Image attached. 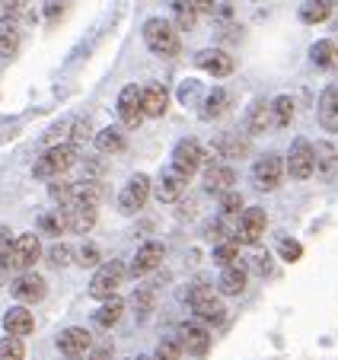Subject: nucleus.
Returning a JSON list of instances; mask_svg holds the SVG:
<instances>
[{"instance_id": "f257e3e1", "label": "nucleus", "mask_w": 338, "mask_h": 360, "mask_svg": "<svg viewBox=\"0 0 338 360\" xmlns=\"http://www.w3.org/2000/svg\"><path fill=\"white\" fill-rule=\"evenodd\" d=\"M144 41H147V48L160 58H173V55H179V48H182L176 26L169 20H163V16H154V20L144 22Z\"/></svg>"}, {"instance_id": "f03ea898", "label": "nucleus", "mask_w": 338, "mask_h": 360, "mask_svg": "<svg viewBox=\"0 0 338 360\" xmlns=\"http://www.w3.org/2000/svg\"><path fill=\"white\" fill-rule=\"evenodd\" d=\"M74 163H77V147L74 143H58V147H48L45 153L35 160L32 176L35 179H48V182H51V179L64 176Z\"/></svg>"}, {"instance_id": "7ed1b4c3", "label": "nucleus", "mask_w": 338, "mask_h": 360, "mask_svg": "<svg viewBox=\"0 0 338 360\" xmlns=\"http://www.w3.org/2000/svg\"><path fill=\"white\" fill-rule=\"evenodd\" d=\"M189 306H192V313H195L204 326H220L223 316H227V313H223L220 297H217V293L211 290L204 281H198V284L189 290Z\"/></svg>"}, {"instance_id": "20e7f679", "label": "nucleus", "mask_w": 338, "mask_h": 360, "mask_svg": "<svg viewBox=\"0 0 338 360\" xmlns=\"http://www.w3.org/2000/svg\"><path fill=\"white\" fill-rule=\"evenodd\" d=\"M125 274H128L125 262H106V265H99V271H96L93 281H89V297L93 300H112L115 290L122 287Z\"/></svg>"}, {"instance_id": "39448f33", "label": "nucleus", "mask_w": 338, "mask_h": 360, "mask_svg": "<svg viewBox=\"0 0 338 360\" xmlns=\"http://www.w3.org/2000/svg\"><path fill=\"white\" fill-rule=\"evenodd\" d=\"M287 172V163L277 153H265V157H258V163L252 166V182H256L258 191H275L277 185H281V179H284Z\"/></svg>"}, {"instance_id": "423d86ee", "label": "nucleus", "mask_w": 338, "mask_h": 360, "mask_svg": "<svg viewBox=\"0 0 338 360\" xmlns=\"http://www.w3.org/2000/svg\"><path fill=\"white\" fill-rule=\"evenodd\" d=\"M144 93H141V86H125L122 93H118V118H122V124L125 128H141V122H144Z\"/></svg>"}, {"instance_id": "0eeeda50", "label": "nucleus", "mask_w": 338, "mask_h": 360, "mask_svg": "<svg viewBox=\"0 0 338 360\" xmlns=\"http://www.w3.org/2000/svg\"><path fill=\"white\" fill-rule=\"evenodd\" d=\"M150 191H154V185H150V179L144 176V172H137V176L128 179V185L122 188V195H118V207H122L125 214H137L147 204Z\"/></svg>"}, {"instance_id": "6e6552de", "label": "nucleus", "mask_w": 338, "mask_h": 360, "mask_svg": "<svg viewBox=\"0 0 338 360\" xmlns=\"http://www.w3.org/2000/svg\"><path fill=\"white\" fill-rule=\"evenodd\" d=\"M287 172H291V179H297V182H303V179H310L313 172H316V153H313V143L310 141H297L291 147V153H287Z\"/></svg>"}, {"instance_id": "1a4fd4ad", "label": "nucleus", "mask_w": 338, "mask_h": 360, "mask_svg": "<svg viewBox=\"0 0 338 360\" xmlns=\"http://www.w3.org/2000/svg\"><path fill=\"white\" fill-rule=\"evenodd\" d=\"M265 226H268V214L262 207H249V211L239 214L237 224V243L239 245H256L265 236Z\"/></svg>"}, {"instance_id": "9d476101", "label": "nucleus", "mask_w": 338, "mask_h": 360, "mask_svg": "<svg viewBox=\"0 0 338 360\" xmlns=\"http://www.w3.org/2000/svg\"><path fill=\"white\" fill-rule=\"evenodd\" d=\"M10 293H13V300H16V303H23V306H29V303H42V300H45V293H48V284H45V278H42V274H35V271H23L20 278L13 281Z\"/></svg>"}, {"instance_id": "9b49d317", "label": "nucleus", "mask_w": 338, "mask_h": 360, "mask_svg": "<svg viewBox=\"0 0 338 360\" xmlns=\"http://www.w3.org/2000/svg\"><path fill=\"white\" fill-rule=\"evenodd\" d=\"M39 255H42V243H39L35 233H23V236H16L10 271H32V265L39 262Z\"/></svg>"}, {"instance_id": "f8f14e48", "label": "nucleus", "mask_w": 338, "mask_h": 360, "mask_svg": "<svg viewBox=\"0 0 338 360\" xmlns=\"http://www.w3.org/2000/svg\"><path fill=\"white\" fill-rule=\"evenodd\" d=\"M185 188H189V176H185V172H179L176 166H173V169L160 172L154 195H156V201H160V204H173V201H179V198L185 195Z\"/></svg>"}, {"instance_id": "ddd939ff", "label": "nucleus", "mask_w": 338, "mask_h": 360, "mask_svg": "<svg viewBox=\"0 0 338 360\" xmlns=\"http://www.w3.org/2000/svg\"><path fill=\"white\" fill-rule=\"evenodd\" d=\"M163 255H166L163 243H144L141 249L134 252V259H131L128 274H131V278H144V274L156 271V268L163 265Z\"/></svg>"}, {"instance_id": "4468645a", "label": "nucleus", "mask_w": 338, "mask_h": 360, "mask_svg": "<svg viewBox=\"0 0 338 360\" xmlns=\"http://www.w3.org/2000/svg\"><path fill=\"white\" fill-rule=\"evenodd\" d=\"M58 351H61L64 357H83V354L93 351V335L80 326L64 328V332L58 335Z\"/></svg>"}, {"instance_id": "2eb2a0df", "label": "nucleus", "mask_w": 338, "mask_h": 360, "mask_svg": "<svg viewBox=\"0 0 338 360\" xmlns=\"http://www.w3.org/2000/svg\"><path fill=\"white\" fill-rule=\"evenodd\" d=\"M195 64L201 70H208L211 77H230L233 70H237V61H233L227 51H220V48H204V51H198Z\"/></svg>"}, {"instance_id": "dca6fc26", "label": "nucleus", "mask_w": 338, "mask_h": 360, "mask_svg": "<svg viewBox=\"0 0 338 360\" xmlns=\"http://www.w3.org/2000/svg\"><path fill=\"white\" fill-rule=\"evenodd\" d=\"M204 163V150L198 141H179L176 150H173V166H176L179 172H185V176H192V172H198Z\"/></svg>"}, {"instance_id": "f3484780", "label": "nucleus", "mask_w": 338, "mask_h": 360, "mask_svg": "<svg viewBox=\"0 0 338 360\" xmlns=\"http://www.w3.org/2000/svg\"><path fill=\"white\" fill-rule=\"evenodd\" d=\"M61 220H64V230L89 233L96 226V207L93 204H68V207H61Z\"/></svg>"}, {"instance_id": "a211bd4d", "label": "nucleus", "mask_w": 338, "mask_h": 360, "mask_svg": "<svg viewBox=\"0 0 338 360\" xmlns=\"http://www.w3.org/2000/svg\"><path fill=\"white\" fill-rule=\"evenodd\" d=\"M233 182H237V172L223 163L220 157L211 160V166L204 169V188H208L211 195H223V191L233 188Z\"/></svg>"}, {"instance_id": "6ab92c4d", "label": "nucleus", "mask_w": 338, "mask_h": 360, "mask_svg": "<svg viewBox=\"0 0 338 360\" xmlns=\"http://www.w3.org/2000/svg\"><path fill=\"white\" fill-rule=\"evenodd\" d=\"M179 341H182V351H189L192 357H204L211 347V332L204 326H198V322H185L179 328Z\"/></svg>"}, {"instance_id": "aec40b11", "label": "nucleus", "mask_w": 338, "mask_h": 360, "mask_svg": "<svg viewBox=\"0 0 338 360\" xmlns=\"http://www.w3.org/2000/svg\"><path fill=\"white\" fill-rule=\"evenodd\" d=\"M246 284H249V271H246L243 262H233V265H223L220 271V293H227V297H239V293L246 290Z\"/></svg>"}, {"instance_id": "412c9836", "label": "nucleus", "mask_w": 338, "mask_h": 360, "mask_svg": "<svg viewBox=\"0 0 338 360\" xmlns=\"http://www.w3.org/2000/svg\"><path fill=\"white\" fill-rule=\"evenodd\" d=\"M23 45V29L20 22L13 20V16H4L0 20V58H16V51H20Z\"/></svg>"}, {"instance_id": "4be33fe9", "label": "nucleus", "mask_w": 338, "mask_h": 360, "mask_svg": "<svg viewBox=\"0 0 338 360\" xmlns=\"http://www.w3.org/2000/svg\"><path fill=\"white\" fill-rule=\"evenodd\" d=\"M4 328H7V335H20V338H26V335H32L35 319H32V313H29L23 303L10 306L7 313H4Z\"/></svg>"}, {"instance_id": "5701e85b", "label": "nucleus", "mask_w": 338, "mask_h": 360, "mask_svg": "<svg viewBox=\"0 0 338 360\" xmlns=\"http://www.w3.org/2000/svg\"><path fill=\"white\" fill-rule=\"evenodd\" d=\"M144 93V112H147L150 118H163L169 109V93L163 83H147V86H141Z\"/></svg>"}, {"instance_id": "b1692460", "label": "nucleus", "mask_w": 338, "mask_h": 360, "mask_svg": "<svg viewBox=\"0 0 338 360\" xmlns=\"http://www.w3.org/2000/svg\"><path fill=\"white\" fill-rule=\"evenodd\" d=\"M319 124L325 131H338V86H325L319 96Z\"/></svg>"}, {"instance_id": "393cba45", "label": "nucleus", "mask_w": 338, "mask_h": 360, "mask_svg": "<svg viewBox=\"0 0 338 360\" xmlns=\"http://www.w3.org/2000/svg\"><path fill=\"white\" fill-rule=\"evenodd\" d=\"M275 122V115H271V105L265 99H256L249 105V112H246V131L249 134H265V128Z\"/></svg>"}, {"instance_id": "a878e982", "label": "nucleus", "mask_w": 338, "mask_h": 360, "mask_svg": "<svg viewBox=\"0 0 338 360\" xmlns=\"http://www.w3.org/2000/svg\"><path fill=\"white\" fill-rule=\"evenodd\" d=\"M214 153L220 160H239L249 153V141H246V137H237V134H220L214 143Z\"/></svg>"}, {"instance_id": "bb28decb", "label": "nucleus", "mask_w": 338, "mask_h": 360, "mask_svg": "<svg viewBox=\"0 0 338 360\" xmlns=\"http://www.w3.org/2000/svg\"><path fill=\"white\" fill-rule=\"evenodd\" d=\"M313 153H316V176L323 179H332L338 169V150L332 147L329 141H319L316 147H313Z\"/></svg>"}, {"instance_id": "cd10ccee", "label": "nucleus", "mask_w": 338, "mask_h": 360, "mask_svg": "<svg viewBox=\"0 0 338 360\" xmlns=\"http://www.w3.org/2000/svg\"><path fill=\"white\" fill-rule=\"evenodd\" d=\"M332 10H335V0H306L300 7V20L306 26H319V22H325L332 16Z\"/></svg>"}, {"instance_id": "c85d7f7f", "label": "nucleus", "mask_w": 338, "mask_h": 360, "mask_svg": "<svg viewBox=\"0 0 338 360\" xmlns=\"http://www.w3.org/2000/svg\"><path fill=\"white\" fill-rule=\"evenodd\" d=\"M310 58H313V64H316V68H323V70L335 68V64H338V45H335V41H329V39L316 41V45L310 48Z\"/></svg>"}, {"instance_id": "c756f323", "label": "nucleus", "mask_w": 338, "mask_h": 360, "mask_svg": "<svg viewBox=\"0 0 338 360\" xmlns=\"http://www.w3.org/2000/svg\"><path fill=\"white\" fill-rule=\"evenodd\" d=\"M122 313H125V303L118 297H112V300H106V303L99 306L93 313V319H96V326H102V328H112L118 319H122Z\"/></svg>"}, {"instance_id": "7c9ffc66", "label": "nucleus", "mask_w": 338, "mask_h": 360, "mask_svg": "<svg viewBox=\"0 0 338 360\" xmlns=\"http://www.w3.org/2000/svg\"><path fill=\"white\" fill-rule=\"evenodd\" d=\"M93 141H96V147H99V153H122L125 143H128L122 128H106V131H99Z\"/></svg>"}, {"instance_id": "2f4dec72", "label": "nucleus", "mask_w": 338, "mask_h": 360, "mask_svg": "<svg viewBox=\"0 0 338 360\" xmlns=\"http://www.w3.org/2000/svg\"><path fill=\"white\" fill-rule=\"evenodd\" d=\"M227 109H230V93L217 86V89H211L208 99H204V112H201V115L211 122V118H220Z\"/></svg>"}, {"instance_id": "473e14b6", "label": "nucleus", "mask_w": 338, "mask_h": 360, "mask_svg": "<svg viewBox=\"0 0 338 360\" xmlns=\"http://www.w3.org/2000/svg\"><path fill=\"white\" fill-rule=\"evenodd\" d=\"M102 201V185L93 182V179H87V182L74 185V204H99Z\"/></svg>"}, {"instance_id": "72a5a7b5", "label": "nucleus", "mask_w": 338, "mask_h": 360, "mask_svg": "<svg viewBox=\"0 0 338 360\" xmlns=\"http://www.w3.org/2000/svg\"><path fill=\"white\" fill-rule=\"evenodd\" d=\"M48 198H51L54 204H61V207H68V204H74V185L64 182L61 176L51 179V182H48Z\"/></svg>"}, {"instance_id": "f704fd0d", "label": "nucleus", "mask_w": 338, "mask_h": 360, "mask_svg": "<svg viewBox=\"0 0 338 360\" xmlns=\"http://www.w3.org/2000/svg\"><path fill=\"white\" fill-rule=\"evenodd\" d=\"M271 115H275V124L277 128H287L294 118V99L291 96H277L275 102H271Z\"/></svg>"}, {"instance_id": "c9c22d12", "label": "nucleus", "mask_w": 338, "mask_h": 360, "mask_svg": "<svg viewBox=\"0 0 338 360\" xmlns=\"http://www.w3.org/2000/svg\"><path fill=\"white\" fill-rule=\"evenodd\" d=\"M26 357V345H23L20 335H7L0 341V360H23Z\"/></svg>"}, {"instance_id": "e433bc0d", "label": "nucleus", "mask_w": 338, "mask_h": 360, "mask_svg": "<svg viewBox=\"0 0 338 360\" xmlns=\"http://www.w3.org/2000/svg\"><path fill=\"white\" fill-rule=\"evenodd\" d=\"M214 262L217 265H233V262H239V243L237 239H223V243L214 249Z\"/></svg>"}, {"instance_id": "4c0bfd02", "label": "nucleus", "mask_w": 338, "mask_h": 360, "mask_svg": "<svg viewBox=\"0 0 338 360\" xmlns=\"http://www.w3.org/2000/svg\"><path fill=\"white\" fill-rule=\"evenodd\" d=\"M13 245H16V236L0 226V271H10V259H13Z\"/></svg>"}, {"instance_id": "58836bf2", "label": "nucleus", "mask_w": 338, "mask_h": 360, "mask_svg": "<svg viewBox=\"0 0 338 360\" xmlns=\"http://www.w3.org/2000/svg\"><path fill=\"white\" fill-rule=\"evenodd\" d=\"M220 214L223 217H237V214H243V195L239 191H223L220 195Z\"/></svg>"}, {"instance_id": "ea45409f", "label": "nucleus", "mask_w": 338, "mask_h": 360, "mask_svg": "<svg viewBox=\"0 0 338 360\" xmlns=\"http://www.w3.org/2000/svg\"><path fill=\"white\" fill-rule=\"evenodd\" d=\"M48 262H51L54 268H68L70 262H74V249H70L68 243H54L51 249H48Z\"/></svg>"}, {"instance_id": "a19ab883", "label": "nucleus", "mask_w": 338, "mask_h": 360, "mask_svg": "<svg viewBox=\"0 0 338 360\" xmlns=\"http://www.w3.org/2000/svg\"><path fill=\"white\" fill-rule=\"evenodd\" d=\"M93 141V122L89 118H74L70 122V143H87Z\"/></svg>"}, {"instance_id": "79ce46f5", "label": "nucleus", "mask_w": 338, "mask_h": 360, "mask_svg": "<svg viewBox=\"0 0 338 360\" xmlns=\"http://www.w3.org/2000/svg\"><path fill=\"white\" fill-rule=\"evenodd\" d=\"M179 354H182V345L173 338H163L160 345H156V354L154 360H179Z\"/></svg>"}, {"instance_id": "37998d69", "label": "nucleus", "mask_w": 338, "mask_h": 360, "mask_svg": "<svg viewBox=\"0 0 338 360\" xmlns=\"http://www.w3.org/2000/svg\"><path fill=\"white\" fill-rule=\"evenodd\" d=\"M277 252H281V259L291 265V262H297L300 255H303V245L297 243V239H281V245H277Z\"/></svg>"}, {"instance_id": "c03bdc74", "label": "nucleus", "mask_w": 338, "mask_h": 360, "mask_svg": "<svg viewBox=\"0 0 338 360\" xmlns=\"http://www.w3.org/2000/svg\"><path fill=\"white\" fill-rule=\"evenodd\" d=\"M195 10L185 4V0H176V22H179V29H192L195 26Z\"/></svg>"}, {"instance_id": "a18cd8bd", "label": "nucleus", "mask_w": 338, "mask_h": 360, "mask_svg": "<svg viewBox=\"0 0 338 360\" xmlns=\"http://www.w3.org/2000/svg\"><path fill=\"white\" fill-rule=\"evenodd\" d=\"M64 137H70V122H61V124H54V128H48L45 143H48V147H58Z\"/></svg>"}, {"instance_id": "49530a36", "label": "nucleus", "mask_w": 338, "mask_h": 360, "mask_svg": "<svg viewBox=\"0 0 338 360\" xmlns=\"http://www.w3.org/2000/svg\"><path fill=\"white\" fill-rule=\"evenodd\" d=\"M77 262H80L83 268H96L99 265V249H96V245H83V249L77 252Z\"/></svg>"}, {"instance_id": "de8ad7c7", "label": "nucleus", "mask_w": 338, "mask_h": 360, "mask_svg": "<svg viewBox=\"0 0 338 360\" xmlns=\"http://www.w3.org/2000/svg\"><path fill=\"white\" fill-rule=\"evenodd\" d=\"M150 303H154V293H150V290H137V293H134V309H137V316H147V313H150Z\"/></svg>"}, {"instance_id": "09e8293b", "label": "nucleus", "mask_w": 338, "mask_h": 360, "mask_svg": "<svg viewBox=\"0 0 338 360\" xmlns=\"http://www.w3.org/2000/svg\"><path fill=\"white\" fill-rule=\"evenodd\" d=\"M0 7H4V16H13L16 20V16L29 7V0H0Z\"/></svg>"}, {"instance_id": "8fccbe9b", "label": "nucleus", "mask_w": 338, "mask_h": 360, "mask_svg": "<svg viewBox=\"0 0 338 360\" xmlns=\"http://www.w3.org/2000/svg\"><path fill=\"white\" fill-rule=\"evenodd\" d=\"M70 7V0H48L45 4V16L48 20H58V16H64V10Z\"/></svg>"}, {"instance_id": "3c124183", "label": "nucleus", "mask_w": 338, "mask_h": 360, "mask_svg": "<svg viewBox=\"0 0 338 360\" xmlns=\"http://www.w3.org/2000/svg\"><path fill=\"white\" fill-rule=\"evenodd\" d=\"M42 230H45V233H54V236H61V230H64L61 214H58V217H42Z\"/></svg>"}, {"instance_id": "603ef678", "label": "nucleus", "mask_w": 338, "mask_h": 360, "mask_svg": "<svg viewBox=\"0 0 338 360\" xmlns=\"http://www.w3.org/2000/svg\"><path fill=\"white\" fill-rule=\"evenodd\" d=\"M195 13H214V0H185Z\"/></svg>"}, {"instance_id": "864d4df0", "label": "nucleus", "mask_w": 338, "mask_h": 360, "mask_svg": "<svg viewBox=\"0 0 338 360\" xmlns=\"http://www.w3.org/2000/svg\"><path fill=\"white\" fill-rule=\"evenodd\" d=\"M195 93H198V83H195V80H189V83H182V93H179V99H182L185 105H189V102L195 99Z\"/></svg>"}, {"instance_id": "5fc2aeb1", "label": "nucleus", "mask_w": 338, "mask_h": 360, "mask_svg": "<svg viewBox=\"0 0 338 360\" xmlns=\"http://www.w3.org/2000/svg\"><path fill=\"white\" fill-rule=\"evenodd\" d=\"M204 233H208L211 239H217V243H223V236H227V233H223V224H220V220H217V224H211Z\"/></svg>"}, {"instance_id": "6e6d98bb", "label": "nucleus", "mask_w": 338, "mask_h": 360, "mask_svg": "<svg viewBox=\"0 0 338 360\" xmlns=\"http://www.w3.org/2000/svg\"><path fill=\"white\" fill-rule=\"evenodd\" d=\"M89 360H112V345H102V347H96L93 351V357Z\"/></svg>"}, {"instance_id": "4d7b16f0", "label": "nucleus", "mask_w": 338, "mask_h": 360, "mask_svg": "<svg viewBox=\"0 0 338 360\" xmlns=\"http://www.w3.org/2000/svg\"><path fill=\"white\" fill-rule=\"evenodd\" d=\"M268 265H271V259H268V252H265V255H256V268H258V271H268Z\"/></svg>"}, {"instance_id": "13d9d810", "label": "nucleus", "mask_w": 338, "mask_h": 360, "mask_svg": "<svg viewBox=\"0 0 338 360\" xmlns=\"http://www.w3.org/2000/svg\"><path fill=\"white\" fill-rule=\"evenodd\" d=\"M137 360H154V357H137Z\"/></svg>"}]
</instances>
